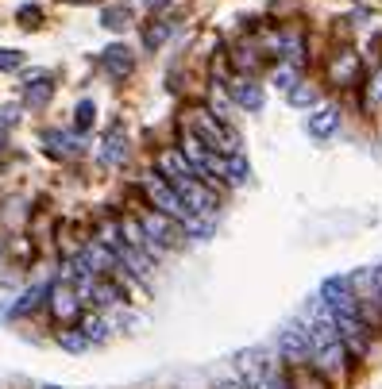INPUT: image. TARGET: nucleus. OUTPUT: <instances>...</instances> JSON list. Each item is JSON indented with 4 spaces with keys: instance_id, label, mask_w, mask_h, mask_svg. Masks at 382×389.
Here are the masks:
<instances>
[{
    "instance_id": "f257e3e1",
    "label": "nucleus",
    "mask_w": 382,
    "mask_h": 389,
    "mask_svg": "<svg viewBox=\"0 0 382 389\" xmlns=\"http://www.w3.org/2000/svg\"><path fill=\"white\" fill-rule=\"evenodd\" d=\"M243 382L251 389H294L286 366L271 354H243Z\"/></svg>"
},
{
    "instance_id": "1a4fd4ad",
    "label": "nucleus",
    "mask_w": 382,
    "mask_h": 389,
    "mask_svg": "<svg viewBox=\"0 0 382 389\" xmlns=\"http://www.w3.org/2000/svg\"><path fill=\"white\" fill-rule=\"evenodd\" d=\"M332 78H336V85H352L355 81V73H359V58H355L352 51H344V54H336L332 58Z\"/></svg>"
},
{
    "instance_id": "a211bd4d",
    "label": "nucleus",
    "mask_w": 382,
    "mask_h": 389,
    "mask_svg": "<svg viewBox=\"0 0 382 389\" xmlns=\"http://www.w3.org/2000/svg\"><path fill=\"white\" fill-rule=\"evenodd\" d=\"M290 101H294V104H313L316 93H313L309 85H302V89H290Z\"/></svg>"
},
{
    "instance_id": "b1692460",
    "label": "nucleus",
    "mask_w": 382,
    "mask_h": 389,
    "mask_svg": "<svg viewBox=\"0 0 382 389\" xmlns=\"http://www.w3.org/2000/svg\"><path fill=\"white\" fill-rule=\"evenodd\" d=\"M47 389H54V385H47Z\"/></svg>"
},
{
    "instance_id": "6ab92c4d",
    "label": "nucleus",
    "mask_w": 382,
    "mask_h": 389,
    "mask_svg": "<svg viewBox=\"0 0 382 389\" xmlns=\"http://www.w3.org/2000/svg\"><path fill=\"white\" fill-rule=\"evenodd\" d=\"M170 35V27H147V35H143V43H147V47H159L162 43V39H166Z\"/></svg>"
},
{
    "instance_id": "dca6fc26",
    "label": "nucleus",
    "mask_w": 382,
    "mask_h": 389,
    "mask_svg": "<svg viewBox=\"0 0 382 389\" xmlns=\"http://www.w3.org/2000/svg\"><path fill=\"white\" fill-rule=\"evenodd\" d=\"M101 23H104L109 31H124V27H128V12H124V8H109Z\"/></svg>"
},
{
    "instance_id": "423d86ee",
    "label": "nucleus",
    "mask_w": 382,
    "mask_h": 389,
    "mask_svg": "<svg viewBox=\"0 0 382 389\" xmlns=\"http://www.w3.org/2000/svg\"><path fill=\"white\" fill-rule=\"evenodd\" d=\"M101 66H104V73L109 78H116V81H124L128 73L135 70V54L128 51V47H104V54H101Z\"/></svg>"
},
{
    "instance_id": "4468645a",
    "label": "nucleus",
    "mask_w": 382,
    "mask_h": 389,
    "mask_svg": "<svg viewBox=\"0 0 382 389\" xmlns=\"http://www.w3.org/2000/svg\"><path fill=\"white\" fill-rule=\"evenodd\" d=\"M43 293H51L47 285H35V289H27V293L16 301V316H27V312H35L39 304H43Z\"/></svg>"
},
{
    "instance_id": "f8f14e48",
    "label": "nucleus",
    "mask_w": 382,
    "mask_h": 389,
    "mask_svg": "<svg viewBox=\"0 0 382 389\" xmlns=\"http://www.w3.org/2000/svg\"><path fill=\"white\" fill-rule=\"evenodd\" d=\"M124 159H128V143L120 139V128H112V135L104 139V162H109V166H120Z\"/></svg>"
},
{
    "instance_id": "aec40b11",
    "label": "nucleus",
    "mask_w": 382,
    "mask_h": 389,
    "mask_svg": "<svg viewBox=\"0 0 382 389\" xmlns=\"http://www.w3.org/2000/svg\"><path fill=\"white\" fill-rule=\"evenodd\" d=\"M20 23H23V27L39 23V8H20Z\"/></svg>"
},
{
    "instance_id": "0eeeda50",
    "label": "nucleus",
    "mask_w": 382,
    "mask_h": 389,
    "mask_svg": "<svg viewBox=\"0 0 382 389\" xmlns=\"http://www.w3.org/2000/svg\"><path fill=\"white\" fill-rule=\"evenodd\" d=\"M290 382L294 389H328V374L316 362H302V366H290Z\"/></svg>"
},
{
    "instance_id": "6e6552de",
    "label": "nucleus",
    "mask_w": 382,
    "mask_h": 389,
    "mask_svg": "<svg viewBox=\"0 0 382 389\" xmlns=\"http://www.w3.org/2000/svg\"><path fill=\"white\" fill-rule=\"evenodd\" d=\"M336 128H340V112L332 109V104L328 109H316L313 116H309V135L313 139H328Z\"/></svg>"
},
{
    "instance_id": "412c9836",
    "label": "nucleus",
    "mask_w": 382,
    "mask_h": 389,
    "mask_svg": "<svg viewBox=\"0 0 382 389\" xmlns=\"http://www.w3.org/2000/svg\"><path fill=\"white\" fill-rule=\"evenodd\" d=\"M371 281H375V293H378V301H382V266L371 270Z\"/></svg>"
},
{
    "instance_id": "f03ea898",
    "label": "nucleus",
    "mask_w": 382,
    "mask_h": 389,
    "mask_svg": "<svg viewBox=\"0 0 382 389\" xmlns=\"http://www.w3.org/2000/svg\"><path fill=\"white\" fill-rule=\"evenodd\" d=\"M143 189H147V197H151V204L159 212H166V216H174V220H190L193 212L185 209V201L182 197H178V189L170 185L166 178H162V173H147V178H143Z\"/></svg>"
},
{
    "instance_id": "5701e85b",
    "label": "nucleus",
    "mask_w": 382,
    "mask_h": 389,
    "mask_svg": "<svg viewBox=\"0 0 382 389\" xmlns=\"http://www.w3.org/2000/svg\"><path fill=\"white\" fill-rule=\"evenodd\" d=\"M140 4H143V8H159L162 0H140Z\"/></svg>"
},
{
    "instance_id": "ddd939ff",
    "label": "nucleus",
    "mask_w": 382,
    "mask_h": 389,
    "mask_svg": "<svg viewBox=\"0 0 382 389\" xmlns=\"http://www.w3.org/2000/svg\"><path fill=\"white\" fill-rule=\"evenodd\" d=\"M78 324H81V335H85L89 343H104V339H109V332H104L109 324H104L101 316H81Z\"/></svg>"
},
{
    "instance_id": "20e7f679",
    "label": "nucleus",
    "mask_w": 382,
    "mask_h": 389,
    "mask_svg": "<svg viewBox=\"0 0 382 389\" xmlns=\"http://www.w3.org/2000/svg\"><path fill=\"white\" fill-rule=\"evenodd\" d=\"M278 354L286 366H302V362H313V343H309V332L297 324H290L286 332L278 335Z\"/></svg>"
},
{
    "instance_id": "9b49d317",
    "label": "nucleus",
    "mask_w": 382,
    "mask_h": 389,
    "mask_svg": "<svg viewBox=\"0 0 382 389\" xmlns=\"http://www.w3.org/2000/svg\"><path fill=\"white\" fill-rule=\"evenodd\" d=\"M232 97L243 104V109H263V89L255 85V81H232Z\"/></svg>"
},
{
    "instance_id": "f3484780",
    "label": "nucleus",
    "mask_w": 382,
    "mask_h": 389,
    "mask_svg": "<svg viewBox=\"0 0 382 389\" xmlns=\"http://www.w3.org/2000/svg\"><path fill=\"white\" fill-rule=\"evenodd\" d=\"M20 66H23L20 51H0V70H20Z\"/></svg>"
},
{
    "instance_id": "2eb2a0df",
    "label": "nucleus",
    "mask_w": 382,
    "mask_h": 389,
    "mask_svg": "<svg viewBox=\"0 0 382 389\" xmlns=\"http://www.w3.org/2000/svg\"><path fill=\"white\" fill-rule=\"evenodd\" d=\"M93 120H97V104L93 101H81L78 104V116H74V128L78 131H89V128H93Z\"/></svg>"
},
{
    "instance_id": "4be33fe9",
    "label": "nucleus",
    "mask_w": 382,
    "mask_h": 389,
    "mask_svg": "<svg viewBox=\"0 0 382 389\" xmlns=\"http://www.w3.org/2000/svg\"><path fill=\"white\" fill-rule=\"evenodd\" d=\"M221 389H251V385H247V382H243V378H240V382H224Z\"/></svg>"
},
{
    "instance_id": "39448f33",
    "label": "nucleus",
    "mask_w": 382,
    "mask_h": 389,
    "mask_svg": "<svg viewBox=\"0 0 382 389\" xmlns=\"http://www.w3.org/2000/svg\"><path fill=\"white\" fill-rule=\"evenodd\" d=\"M47 301H51V312H54V320H58L62 328H66V324H78V320H81V304H78L81 297H78L70 285H54Z\"/></svg>"
},
{
    "instance_id": "9d476101",
    "label": "nucleus",
    "mask_w": 382,
    "mask_h": 389,
    "mask_svg": "<svg viewBox=\"0 0 382 389\" xmlns=\"http://www.w3.org/2000/svg\"><path fill=\"white\" fill-rule=\"evenodd\" d=\"M51 93H54V81L47 78V73H35V81L27 78V104L31 109H47Z\"/></svg>"
},
{
    "instance_id": "7ed1b4c3",
    "label": "nucleus",
    "mask_w": 382,
    "mask_h": 389,
    "mask_svg": "<svg viewBox=\"0 0 382 389\" xmlns=\"http://www.w3.org/2000/svg\"><path fill=\"white\" fill-rule=\"evenodd\" d=\"M140 223H143V231H147V239H151V247L154 251H166V247H178L182 243V231H178V223H174V216H166V212H143L140 216Z\"/></svg>"
}]
</instances>
